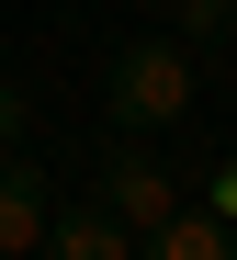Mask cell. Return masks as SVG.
<instances>
[{"label":"cell","mask_w":237,"mask_h":260,"mask_svg":"<svg viewBox=\"0 0 237 260\" xmlns=\"http://www.w3.org/2000/svg\"><path fill=\"white\" fill-rule=\"evenodd\" d=\"M113 124L124 136H158V124H181L204 102V46H181V34H136V46H113Z\"/></svg>","instance_id":"6da1fadb"},{"label":"cell","mask_w":237,"mask_h":260,"mask_svg":"<svg viewBox=\"0 0 237 260\" xmlns=\"http://www.w3.org/2000/svg\"><path fill=\"white\" fill-rule=\"evenodd\" d=\"M23 124H34V102H23V79H12V68H0V158H12V147H23Z\"/></svg>","instance_id":"52a82bcc"},{"label":"cell","mask_w":237,"mask_h":260,"mask_svg":"<svg viewBox=\"0 0 237 260\" xmlns=\"http://www.w3.org/2000/svg\"><path fill=\"white\" fill-rule=\"evenodd\" d=\"M45 215H57V204H45V170L12 147V158H0V260H34L45 249Z\"/></svg>","instance_id":"3957f363"},{"label":"cell","mask_w":237,"mask_h":260,"mask_svg":"<svg viewBox=\"0 0 237 260\" xmlns=\"http://www.w3.org/2000/svg\"><path fill=\"white\" fill-rule=\"evenodd\" d=\"M181 204H192V192H181V170H170L147 136H124V147L102 158V215H113L124 238H147L158 215H181Z\"/></svg>","instance_id":"7a4b0ae2"},{"label":"cell","mask_w":237,"mask_h":260,"mask_svg":"<svg viewBox=\"0 0 237 260\" xmlns=\"http://www.w3.org/2000/svg\"><path fill=\"white\" fill-rule=\"evenodd\" d=\"M170 34L181 46H215V34H237V0H170Z\"/></svg>","instance_id":"8992f818"},{"label":"cell","mask_w":237,"mask_h":260,"mask_svg":"<svg viewBox=\"0 0 237 260\" xmlns=\"http://www.w3.org/2000/svg\"><path fill=\"white\" fill-rule=\"evenodd\" d=\"M136 260H237V226H215L204 204H181V215H158L136 238Z\"/></svg>","instance_id":"5b68a950"},{"label":"cell","mask_w":237,"mask_h":260,"mask_svg":"<svg viewBox=\"0 0 237 260\" xmlns=\"http://www.w3.org/2000/svg\"><path fill=\"white\" fill-rule=\"evenodd\" d=\"M34 260H136V238L113 226L102 204H68V215H45V249Z\"/></svg>","instance_id":"277c9868"},{"label":"cell","mask_w":237,"mask_h":260,"mask_svg":"<svg viewBox=\"0 0 237 260\" xmlns=\"http://www.w3.org/2000/svg\"><path fill=\"white\" fill-rule=\"evenodd\" d=\"M204 215H215V226H237V158H215V170H204Z\"/></svg>","instance_id":"ba28073f"}]
</instances>
